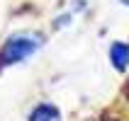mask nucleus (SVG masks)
<instances>
[{
  "label": "nucleus",
  "mask_w": 129,
  "mask_h": 121,
  "mask_svg": "<svg viewBox=\"0 0 129 121\" xmlns=\"http://www.w3.org/2000/svg\"><path fill=\"white\" fill-rule=\"evenodd\" d=\"M119 3H124V5H129V0H119Z\"/></svg>",
  "instance_id": "nucleus-4"
},
{
  "label": "nucleus",
  "mask_w": 129,
  "mask_h": 121,
  "mask_svg": "<svg viewBox=\"0 0 129 121\" xmlns=\"http://www.w3.org/2000/svg\"><path fill=\"white\" fill-rule=\"evenodd\" d=\"M110 61H112V65L117 70H124L129 63V46L124 41H115L110 46Z\"/></svg>",
  "instance_id": "nucleus-2"
},
{
  "label": "nucleus",
  "mask_w": 129,
  "mask_h": 121,
  "mask_svg": "<svg viewBox=\"0 0 129 121\" xmlns=\"http://www.w3.org/2000/svg\"><path fill=\"white\" fill-rule=\"evenodd\" d=\"M39 46H42V36H37V34H12L3 44V49H0V68L24 61Z\"/></svg>",
  "instance_id": "nucleus-1"
},
{
  "label": "nucleus",
  "mask_w": 129,
  "mask_h": 121,
  "mask_svg": "<svg viewBox=\"0 0 129 121\" xmlns=\"http://www.w3.org/2000/svg\"><path fill=\"white\" fill-rule=\"evenodd\" d=\"M29 121H61V114H58V109L54 104H37L32 109V114H29Z\"/></svg>",
  "instance_id": "nucleus-3"
}]
</instances>
